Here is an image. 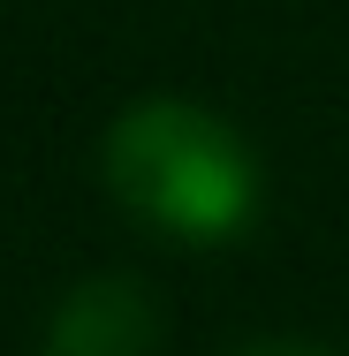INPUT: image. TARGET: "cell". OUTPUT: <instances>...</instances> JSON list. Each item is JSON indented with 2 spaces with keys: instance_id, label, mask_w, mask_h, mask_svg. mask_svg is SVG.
<instances>
[{
  "instance_id": "cell-3",
  "label": "cell",
  "mask_w": 349,
  "mask_h": 356,
  "mask_svg": "<svg viewBox=\"0 0 349 356\" xmlns=\"http://www.w3.org/2000/svg\"><path fill=\"white\" fill-rule=\"evenodd\" d=\"M235 356H334V349H311V341H243Z\"/></svg>"
},
{
  "instance_id": "cell-1",
  "label": "cell",
  "mask_w": 349,
  "mask_h": 356,
  "mask_svg": "<svg viewBox=\"0 0 349 356\" xmlns=\"http://www.w3.org/2000/svg\"><path fill=\"white\" fill-rule=\"evenodd\" d=\"M107 190L160 235L228 243L258 213V159L220 114L190 99H144L107 129Z\"/></svg>"
},
{
  "instance_id": "cell-2",
  "label": "cell",
  "mask_w": 349,
  "mask_h": 356,
  "mask_svg": "<svg viewBox=\"0 0 349 356\" xmlns=\"http://www.w3.org/2000/svg\"><path fill=\"white\" fill-rule=\"evenodd\" d=\"M152 349H160V303L122 273L69 288L46 326V356H152Z\"/></svg>"
}]
</instances>
